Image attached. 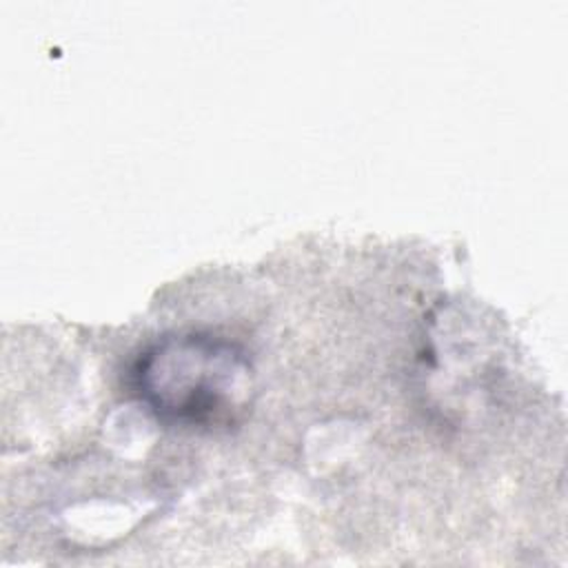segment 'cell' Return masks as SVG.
Wrapping results in <instances>:
<instances>
[{
  "label": "cell",
  "mask_w": 568,
  "mask_h": 568,
  "mask_svg": "<svg viewBox=\"0 0 568 568\" xmlns=\"http://www.w3.org/2000/svg\"><path fill=\"white\" fill-rule=\"evenodd\" d=\"M131 382L160 422L213 430L244 415L253 368L237 342L211 333H180L144 348L131 368Z\"/></svg>",
  "instance_id": "6da1fadb"
}]
</instances>
